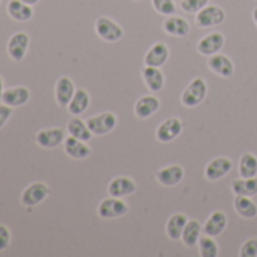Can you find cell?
Listing matches in <instances>:
<instances>
[{"label":"cell","mask_w":257,"mask_h":257,"mask_svg":"<svg viewBox=\"0 0 257 257\" xmlns=\"http://www.w3.org/2000/svg\"><path fill=\"white\" fill-rule=\"evenodd\" d=\"M7 11L10 14V17L16 22H29L34 16V10L31 5L22 2V0H11L7 7Z\"/></svg>","instance_id":"603a6c76"},{"label":"cell","mask_w":257,"mask_h":257,"mask_svg":"<svg viewBox=\"0 0 257 257\" xmlns=\"http://www.w3.org/2000/svg\"><path fill=\"white\" fill-rule=\"evenodd\" d=\"M128 212V206L125 204V201H122L121 198L116 197H109L104 198L98 207H97V213L100 218L103 219H113V218H121Z\"/></svg>","instance_id":"5b68a950"},{"label":"cell","mask_w":257,"mask_h":257,"mask_svg":"<svg viewBox=\"0 0 257 257\" xmlns=\"http://www.w3.org/2000/svg\"><path fill=\"white\" fill-rule=\"evenodd\" d=\"M224 43H225V38L221 32H212L198 41L197 50L203 56H212L221 52V49L224 47Z\"/></svg>","instance_id":"8fae6325"},{"label":"cell","mask_w":257,"mask_h":257,"mask_svg":"<svg viewBox=\"0 0 257 257\" xmlns=\"http://www.w3.org/2000/svg\"><path fill=\"white\" fill-rule=\"evenodd\" d=\"M50 195V188L43 182H35L29 185L22 194V203L26 207H35L41 204Z\"/></svg>","instance_id":"8992f818"},{"label":"cell","mask_w":257,"mask_h":257,"mask_svg":"<svg viewBox=\"0 0 257 257\" xmlns=\"http://www.w3.org/2000/svg\"><path fill=\"white\" fill-rule=\"evenodd\" d=\"M161 109V100L150 94V95H144L141 98H138V101L135 103V115L141 119L150 118L152 115H155L158 110Z\"/></svg>","instance_id":"e0dca14e"},{"label":"cell","mask_w":257,"mask_h":257,"mask_svg":"<svg viewBox=\"0 0 257 257\" xmlns=\"http://www.w3.org/2000/svg\"><path fill=\"white\" fill-rule=\"evenodd\" d=\"M231 191L236 195H246V197H252L257 195V176L254 177H248V179H236L231 183Z\"/></svg>","instance_id":"4316f807"},{"label":"cell","mask_w":257,"mask_h":257,"mask_svg":"<svg viewBox=\"0 0 257 257\" xmlns=\"http://www.w3.org/2000/svg\"><path fill=\"white\" fill-rule=\"evenodd\" d=\"M201 231H203V227L201 224L197 221V219H189L185 225V230H183V234H182V240L186 246L189 248H194L197 243H198V239L201 236Z\"/></svg>","instance_id":"f1b7e54d"},{"label":"cell","mask_w":257,"mask_h":257,"mask_svg":"<svg viewBox=\"0 0 257 257\" xmlns=\"http://www.w3.org/2000/svg\"><path fill=\"white\" fill-rule=\"evenodd\" d=\"M4 92H5V88H4V79H2V76H0V101H2Z\"/></svg>","instance_id":"8d00e7d4"},{"label":"cell","mask_w":257,"mask_h":257,"mask_svg":"<svg viewBox=\"0 0 257 257\" xmlns=\"http://www.w3.org/2000/svg\"><path fill=\"white\" fill-rule=\"evenodd\" d=\"M164 31L171 35V37H186L191 32V26L189 23L182 19V17H176V16H168L167 20L164 22Z\"/></svg>","instance_id":"44dd1931"},{"label":"cell","mask_w":257,"mask_h":257,"mask_svg":"<svg viewBox=\"0 0 257 257\" xmlns=\"http://www.w3.org/2000/svg\"><path fill=\"white\" fill-rule=\"evenodd\" d=\"M168 58H170L168 46L165 43H156V44H153L147 50V53L144 56V64L147 67H158V68H161L168 61Z\"/></svg>","instance_id":"9a60e30c"},{"label":"cell","mask_w":257,"mask_h":257,"mask_svg":"<svg viewBox=\"0 0 257 257\" xmlns=\"http://www.w3.org/2000/svg\"><path fill=\"white\" fill-rule=\"evenodd\" d=\"M135 2H143V0H135Z\"/></svg>","instance_id":"ab89813d"},{"label":"cell","mask_w":257,"mask_h":257,"mask_svg":"<svg viewBox=\"0 0 257 257\" xmlns=\"http://www.w3.org/2000/svg\"><path fill=\"white\" fill-rule=\"evenodd\" d=\"M64 150H65L67 156H70L71 159H76V161L86 159L92 153V150L89 149V146L85 141H80V140H77V138H74L71 135L68 138H65Z\"/></svg>","instance_id":"2e32d148"},{"label":"cell","mask_w":257,"mask_h":257,"mask_svg":"<svg viewBox=\"0 0 257 257\" xmlns=\"http://www.w3.org/2000/svg\"><path fill=\"white\" fill-rule=\"evenodd\" d=\"M206 95H207V83L201 77H195L185 88L180 100L182 104H185L186 107H195L204 101Z\"/></svg>","instance_id":"6da1fadb"},{"label":"cell","mask_w":257,"mask_h":257,"mask_svg":"<svg viewBox=\"0 0 257 257\" xmlns=\"http://www.w3.org/2000/svg\"><path fill=\"white\" fill-rule=\"evenodd\" d=\"M240 257H257V237H251L245 240L239 249Z\"/></svg>","instance_id":"836d02e7"},{"label":"cell","mask_w":257,"mask_h":257,"mask_svg":"<svg viewBox=\"0 0 257 257\" xmlns=\"http://www.w3.org/2000/svg\"><path fill=\"white\" fill-rule=\"evenodd\" d=\"M188 216L185 213H174L168 221H167V234L168 237H171L173 240H179L182 239L185 225L188 222Z\"/></svg>","instance_id":"d4e9b609"},{"label":"cell","mask_w":257,"mask_h":257,"mask_svg":"<svg viewBox=\"0 0 257 257\" xmlns=\"http://www.w3.org/2000/svg\"><path fill=\"white\" fill-rule=\"evenodd\" d=\"M227 222H228V219H227L225 213L221 212V210H216V212H213V213L207 218V221L204 222L203 231H204V234H209V236H212V237H216V236H219V234L225 230Z\"/></svg>","instance_id":"ffe728a7"},{"label":"cell","mask_w":257,"mask_h":257,"mask_svg":"<svg viewBox=\"0 0 257 257\" xmlns=\"http://www.w3.org/2000/svg\"><path fill=\"white\" fill-rule=\"evenodd\" d=\"M31 98V91L26 86H14V88H8L4 92L2 101L11 107H19V106H25Z\"/></svg>","instance_id":"d6986e66"},{"label":"cell","mask_w":257,"mask_h":257,"mask_svg":"<svg viewBox=\"0 0 257 257\" xmlns=\"http://www.w3.org/2000/svg\"><path fill=\"white\" fill-rule=\"evenodd\" d=\"M22 2H25V4H28V5H31V7H34V5H37L40 0H22Z\"/></svg>","instance_id":"74e56055"},{"label":"cell","mask_w":257,"mask_h":257,"mask_svg":"<svg viewBox=\"0 0 257 257\" xmlns=\"http://www.w3.org/2000/svg\"><path fill=\"white\" fill-rule=\"evenodd\" d=\"M86 124L89 127V131L92 132V135L103 137L113 131L118 124V119H116V115L112 112H101L98 115L89 116L86 119Z\"/></svg>","instance_id":"7a4b0ae2"},{"label":"cell","mask_w":257,"mask_h":257,"mask_svg":"<svg viewBox=\"0 0 257 257\" xmlns=\"http://www.w3.org/2000/svg\"><path fill=\"white\" fill-rule=\"evenodd\" d=\"M252 20H254V23H255V26H257V8L252 10Z\"/></svg>","instance_id":"f35d334b"},{"label":"cell","mask_w":257,"mask_h":257,"mask_svg":"<svg viewBox=\"0 0 257 257\" xmlns=\"http://www.w3.org/2000/svg\"><path fill=\"white\" fill-rule=\"evenodd\" d=\"M198 251L201 257H218L219 255V246L215 242V239L209 234L200 236L198 239Z\"/></svg>","instance_id":"4dcf8cb0"},{"label":"cell","mask_w":257,"mask_h":257,"mask_svg":"<svg viewBox=\"0 0 257 257\" xmlns=\"http://www.w3.org/2000/svg\"><path fill=\"white\" fill-rule=\"evenodd\" d=\"M29 44H31L29 35L26 32H17L8 41V46H7L8 55L11 56L13 61L20 62V61L25 59V56L28 53V49H29Z\"/></svg>","instance_id":"ba28073f"},{"label":"cell","mask_w":257,"mask_h":257,"mask_svg":"<svg viewBox=\"0 0 257 257\" xmlns=\"http://www.w3.org/2000/svg\"><path fill=\"white\" fill-rule=\"evenodd\" d=\"M74 92H76V86L70 77L62 76L58 79L56 86H55V98L59 106H68Z\"/></svg>","instance_id":"ac0fdd59"},{"label":"cell","mask_w":257,"mask_h":257,"mask_svg":"<svg viewBox=\"0 0 257 257\" xmlns=\"http://www.w3.org/2000/svg\"><path fill=\"white\" fill-rule=\"evenodd\" d=\"M182 131H183V122L179 118L176 116L167 118L158 125L156 140L159 143H171L182 134Z\"/></svg>","instance_id":"52a82bcc"},{"label":"cell","mask_w":257,"mask_h":257,"mask_svg":"<svg viewBox=\"0 0 257 257\" xmlns=\"http://www.w3.org/2000/svg\"><path fill=\"white\" fill-rule=\"evenodd\" d=\"M89 101H91L89 94H88L85 89H76V92H74L71 101H70L68 106H67V107H68V112H70L71 115H74V116H79V115H82V113L88 109Z\"/></svg>","instance_id":"484cf974"},{"label":"cell","mask_w":257,"mask_h":257,"mask_svg":"<svg viewBox=\"0 0 257 257\" xmlns=\"http://www.w3.org/2000/svg\"><path fill=\"white\" fill-rule=\"evenodd\" d=\"M95 34L106 43H116L122 38V28L107 17H98L95 20Z\"/></svg>","instance_id":"277c9868"},{"label":"cell","mask_w":257,"mask_h":257,"mask_svg":"<svg viewBox=\"0 0 257 257\" xmlns=\"http://www.w3.org/2000/svg\"><path fill=\"white\" fill-rule=\"evenodd\" d=\"M143 79L152 92H159L165 85V76H164L162 70L158 67L146 65V68H143Z\"/></svg>","instance_id":"7402d4cb"},{"label":"cell","mask_w":257,"mask_h":257,"mask_svg":"<svg viewBox=\"0 0 257 257\" xmlns=\"http://www.w3.org/2000/svg\"><path fill=\"white\" fill-rule=\"evenodd\" d=\"M137 191V183L135 180H132L131 177L125 176H119L115 177L113 180H110L109 186H107V192L110 197H116V198H124L127 195H132Z\"/></svg>","instance_id":"4fadbf2b"},{"label":"cell","mask_w":257,"mask_h":257,"mask_svg":"<svg viewBox=\"0 0 257 257\" xmlns=\"http://www.w3.org/2000/svg\"><path fill=\"white\" fill-rule=\"evenodd\" d=\"M11 243V231L7 225L0 224V251H5Z\"/></svg>","instance_id":"e575fe53"},{"label":"cell","mask_w":257,"mask_h":257,"mask_svg":"<svg viewBox=\"0 0 257 257\" xmlns=\"http://www.w3.org/2000/svg\"><path fill=\"white\" fill-rule=\"evenodd\" d=\"M239 176L243 179L257 176V158L252 153H243L239 159Z\"/></svg>","instance_id":"f546056e"},{"label":"cell","mask_w":257,"mask_h":257,"mask_svg":"<svg viewBox=\"0 0 257 257\" xmlns=\"http://www.w3.org/2000/svg\"><path fill=\"white\" fill-rule=\"evenodd\" d=\"M234 210L242 216V218H255L257 216V204L251 200V197L246 195H236L234 198Z\"/></svg>","instance_id":"83f0119b"},{"label":"cell","mask_w":257,"mask_h":257,"mask_svg":"<svg viewBox=\"0 0 257 257\" xmlns=\"http://www.w3.org/2000/svg\"><path fill=\"white\" fill-rule=\"evenodd\" d=\"M67 131H68V134H70L71 137H74V138H77V140H80V141H85V143L89 141V140L92 138V132L89 131L88 124H86L83 119L77 118V116H73V118L68 121Z\"/></svg>","instance_id":"cb8c5ba5"},{"label":"cell","mask_w":257,"mask_h":257,"mask_svg":"<svg viewBox=\"0 0 257 257\" xmlns=\"http://www.w3.org/2000/svg\"><path fill=\"white\" fill-rule=\"evenodd\" d=\"M11 115H13V107L11 106H8V104H0V128H2L7 122H8V119L11 118Z\"/></svg>","instance_id":"d590c367"},{"label":"cell","mask_w":257,"mask_h":257,"mask_svg":"<svg viewBox=\"0 0 257 257\" xmlns=\"http://www.w3.org/2000/svg\"><path fill=\"white\" fill-rule=\"evenodd\" d=\"M153 8L162 14V16H174L176 13V5H174V0H152Z\"/></svg>","instance_id":"1f68e13d"},{"label":"cell","mask_w":257,"mask_h":257,"mask_svg":"<svg viewBox=\"0 0 257 257\" xmlns=\"http://www.w3.org/2000/svg\"><path fill=\"white\" fill-rule=\"evenodd\" d=\"M37 144L43 149H55L65 141V132L59 127H49V128H41L35 137Z\"/></svg>","instance_id":"9c48e42d"},{"label":"cell","mask_w":257,"mask_h":257,"mask_svg":"<svg viewBox=\"0 0 257 257\" xmlns=\"http://www.w3.org/2000/svg\"><path fill=\"white\" fill-rule=\"evenodd\" d=\"M231 159L225 158V156H219V158H215L212 159L207 165H206V170H204V176L207 180L210 182H215V180H219L222 177H225L230 171H231Z\"/></svg>","instance_id":"30bf717a"},{"label":"cell","mask_w":257,"mask_h":257,"mask_svg":"<svg viewBox=\"0 0 257 257\" xmlns=\"http://www.w3.org/2000/svg\"><path fill=\"white\" fill-rule=\"evenodd\" d=\"M225 20V13L216 5H207L195 14V26L198 28H213Z\"/></svg>","instance_id":"3957f363"},{"label":"cell","mask_w":257,"mask_h":257,"mask_svg":"<svg viewBox=\"0 0 257 257\" xmlns=\"http://www.w3.org/2000/svg\"><path fill=\"white\" fill-rule=\"evenodd\" d=\"M207 67L210 68L212 73H215V74H218L219 77H224V79H228V77H231L234 74V64H233V61L228 56L221 55V53L209 56Z\"/></svg>","instance_id":"7c38bea8"},{"label":"cell","mask_w":257,"mask_h":257,"mask_svg":"<svg viewBox=\"0 0 257 257\" xmlns=\"http://www.w3.org/2000/svg\"><path fill=\"white\" fill-rule=\"evenodd\" d=\"M185 177V170L177 165V164H173V165H168V167H164L158 171L156 174V179L158 182L162 185V186H167V188H171V186H176L179 185Z\"/></svg>","instance_id":"5bb4252c"},{"label":"cell","mask_w":257,"mask_h":257,"mask_svg":"<svg viewBox=\"0 0 257 257\" xmlns=\"http://www.w3.org/2000/svg\"><path fill=\"white\" fill-rule=\"evenodd\" d=\"M207 4H209V0H182L180 7L188 14H197L204 7H207Z\"/></svg>","instance_id":"d6a6232c"}]
</instances>
